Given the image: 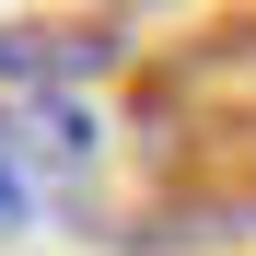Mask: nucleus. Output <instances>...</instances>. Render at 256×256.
Wrapping results in <instances>:
<instances>
[{"instance_id":"nucleus-1","label":"nucleus","mask_w":256,"mask_h":256,"mask_svg":"<svg viewBox=\"0 0 256 256\" xmlns=\"http://www.w3.org/2000/svg\"><path fill=\"white\" fill-rule=\"evenodd\" d=\"M24 222H35V128L0 116V233H24Z\"/></svg>"}]
</instances>
